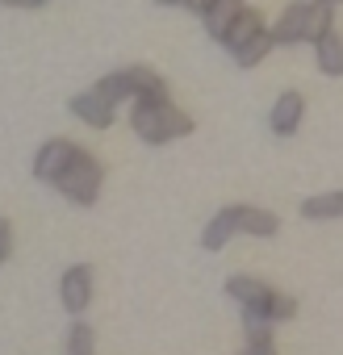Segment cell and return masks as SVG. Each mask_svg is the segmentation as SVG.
Masks as SVG:
<instances>
[{
  "instance_id": "20",
  "label": "cell",
  "mask_w": 343,
  "mask_h": 355,
  "mask_svg": "<svg viewBox=\"0 0 343 355\" xmlns=\"http://www.w3.org/2000/svg\"><path fill=\"white\" fill-rule=\"evenodd\" d=\"M92 92H101L109 105H122V101L130 96V88H126V76H122V71H109V76H101Z\"/></svg>"
},
{
  "instance_id": "17",
  "label": "cell",
  "mask_w": 343,
  "mask_h": 355,
  "mask_svg": "<svg viewBox=\"0 0 343 355\" xmlns=\"http://www.w3.org/2000/svg\"><path fill=\"white\" fill-rule=\"evenodd\" d=\"M272 51H276V42H272V34L264 30L260 38H251V42H247V46H243V51L235 55V63H239V67H256V63H264V59H268Z\"/></svg>"
},
{
  "instance_id": "14",
  "label": "cell",
  "mask_w": 343,
  "mask_h": 355,
  "mask_svg": "<svg viewBox=\"0 0 343 355\" xmlns=\"http://www.w3.org/2000/svg\"><path fill=\"white\" fill-rule=\"evenodd\" d=\"M239 13H243L239 0H218V5L201 17V21H206V34H210L214 42H222V38H226V30L235 26V17H239Z\"/></svg>"
},
{
  "instance_id": "1",
  "label": "cell",
  "mask_w": 343,
  "mask_h": 355,
  "mask_svg": "<svg viewBox=\"0 0 343 355\" xmlns=\"http://www.w3.org/2000/svg\"><path fill=\"white\" fill-rule=\"evenodd\" d=\"M130 125L134 134L147 142V146H163L172 138H185L197 130V121L189 113H181L172 101H134V113H130Z\"/></svg>"
},
{
  "instance_id": "21",
  "label": "cell",
  "mask_w": 343,
  "mask_h": 355,
  "mask_svg": "<svg viewBox=\"0 0 343 355\" xmlns=\"http://www.w3.org/2000/svg\"><path fill=\"white\" fill-rule=\"evenodd\" d=\"M264 313L272 318V326L293 322V318H297V297H289V293H272V301H268V309H264Z\"/></svg>"
},
{
  "instance_id": "26",
  "label": "cell",
  "mask_w": 343,
  "mask_h": 355,
  "mask_svg": "<svg viewBox=\"0 0 343 355\" xmlns=\"http://www.w3.org/2000/svg\"><path fill=\"white\" fill-rule=\"evenodd\" d=\"M155 5H185V0H155Z\"/></svg>"
},
{
  "instance_id": "3",
  "label": "cell",
  "mask_w": 343,
  "mask_h": 355,
  "mask_svg": "<svg viewBox=\"0 0 343 355\" xmlns=\"http://www.w3.org/2000/svg\"><path fill=\"white\" fill-rule=\"evenodd\" d=\"M76 155H80V146H76L72 138H51V142H42L38 155H34V180H42V184H59V175L72 167Z\"/></svg>"
},
{
  "instance_id": "8",
  "label": "cell",
  "mask_w": 343,
  "mask_h": 355,
  "mask_svg": "<svg viewBox=\"0 0 343 355\" xmlns=\"http://www.w3.org/2000/svg\"><path fill=\"white\" fill-rule=\"evenodd\" d=\"M301 117H306V96H301V92H281V101L272 105V117H268V125H272V134L289 138V134H297Z\"/></svg>"
},
{
  "instance_id": "19",
  "label": "cell",
  "mask_w": 343,
  "mask_h": 355,
  "mask_svg": "<svg viewBox=\"0 0 343 355\" xmlns=\"http://www.w3.org/2000/svg\"><path fill=\"white\" fill-rule=\"evenodd\" d=\"M92 347H97L92 326L76 318V322H72V330H67V355H92Z\"/></svg>"
},
{
  "instance_id": "18",
  "label": "cell",
  "mask_w": 343,
  "mask_h": 355,
  "mask_svg": "<svg viewBox=\"0 0 343 355\" xmlns=\"http://www.w3.org/2000/svg\"><path fill=\"white\" fill-rule=\"evenodd\" d=\"M243 330H247V343H272V318L260 313V309H243Z\"/></svg>"
},
{
  "instance_id": "7",
  "label": "cell",
  "mask_w": 343,
  "mask_h": 355,
  "mask_svg": "<svg viewBox=\"0 0 343 355\" xmlns=\"http://www.w3.org/2000/svg\"><path fill=\"white\" fill-rule=\"evenodd\" d=\"M122 76H126V88H130L134 101H172L167 96V84H163V76L155 67L134 63V67H122Z\"/></svg>"
},
{
  "instance_id": "22",
  "label": "cell",
  "mask_w": 343,
  "mask_h": 355,
  "mask_svg": "<svg viewBox=\"0 0 343 355\" xmlns=\"http://www.w3.org/2000/svg\"><path fill=\"white\" fill-rule=\"evenodd\" d=\"M9 251H13V226H9V218H0V263L9 259Z\"/></svg>"
},
{
  "instance_id": "24",
  "label": "cell",
  "mask_w": 343,
  "mask_h": 355,
  "mask_svg": "<svg viewBox=\"0 0 343 355\" xmlns=\"http://www.w3.org/2000/svg\"><path fill=\"white\" fill-rule=\"evenodd\" d=\"M243 355H276V347H272V343H247Z\"/></svg>"
},
{
  "instance_id": "2",
  "label": "cell",
  "mask_w": 343,
  "mask_h": 355,
  "mask_svg": "<svg viewBox=\"0 0 343 355\" xmlns=\"http://www.w3.org/2000/svg\"><path fill=\"white\" fill-rule=\"evenodd\" d=\"M101 184H105V167H101V159L88 155V150H80V155L72 159V167L59 175V184H55V189H59L72 205H97Z\"/></svg>"
},
{
  "instance_id": "9",
  "label": "cell",
  "mask_w": 343,
  "mask_h": 355,
  "mask_svg": "<svg viewBox=\"0 0 343 355\" xmlns=\"http://www.w3.org/2000/svg\"><path fill=\"white\" fill-rule=\"evenodd\" d=\"M226 293H231L243 309H260V313H264L276 288L264 284V280H256V276H231V280H226Z\"/></svg>"
},
{
  "instance_id": "6",
  "label": "cell",
  "mask_w": 343,
  "mask_h": 355,
  "mask_svg": "<svg viewBox=\"0 0 343 355\" xmlns=\"http://www.w3.org/2000/svg\"><path fill=\"white\" fill-rule=\"evenodd\" d=\"M67 109L84 121V125H92V130H109L113 125V113H117V105H109L101 92H76L72 101H67Z\"/></svg>"
},
{
  "instance_id": "25",
  "label": "cell",
  "mask_w": 343,
  "mask_h": 355,
  "mask_svg": "<svg viewBox=\"0 0 343 355\" xmlns=\"http://www.w3.org/2000/svg\"><path fill=\"white\" fill-rule=\"evenodd\" d=\"M185 5H189L193 13H201V17H206V13H210V9L218 5V0H185Z\"/></svg>"
},
{
  "instance_id": "15",
  "label": "cell",
  "mask_w": 343,
  "mask_h": 355,
  "mask_svg": "<svg viewBox=\"0 0 343 355\" xmlns=\"http://www.w3.org/2000/svg\"><path fill=\"white\" fill-rule=\"evenodd\" d=\"M314 59H318V71H322V76H343V38L331 30V34L314 46Z\"/></svg>"
},
{
  "instance_id": "23",
  "label": "cell",
  "mask_w": 343,
  "mask_h": 355,
  "mask_svg": "<svg viewBox=\"0 0 343 355\" xmlns=\"http://www.w3.org/2000/svg\"><path fill=\"white\" fill-rule=\"evenodd\" d=\"M5 9H38V5H47V0H0Z\"/></svg>"
},
{
  "instance_id": "29",
  "label": "cell",
  "mask_w": 343,
  "mask_h": 355,
  "mask_svg": "<svg viewBox=\"0 0 343 355\" xmlns=\"http://www.w3.org/2000/svg\"><path fill=\"white\" fill-rule=\"evenodd\" d=\"M239 5H243V0H239Z\"/></svg>"
},
{
  "instance_id": "5",
  "label": "cell",
  "mask_w": 343,
  "mask_h": 355,
  "mask_svg": "<svg viewBox=\"0 0 343 355\" xmlns=\"http://www.w3.org/2000/svg\"><path fill=\"white\" fill-rule=\"evenodd\" d=\"M310 0H293V5H285L281 9V17H276V26L268 30L272 34V42L276 46H293V42H306V21H310Z\"/></svg>"
},
{
  "instance_id": "4",
  "label": "cell",
  "mask_w": 343,
  "mask_h": 355,
  "mask_svg": "<svg viewBox=\"0 0 343 355\" xmlns=\"http://www.w3.org/2000/svg\"><path fill=\"white\" fill-rule=\"evenodd\" d=\"M59 297H63V309L72 318H80L92 301V268L88 263H76L63 272V284H59Z\"/></svg>"
},
{
  "instance_id": "16",
  "label": "cell",
  "mask_w": 343,
  "mask_h": 355,
  "mask_svg": "<svg viewBox=\"0 0 343 355\" xmlns=\"http://www.w3.org/2000/svg\"><path fill=\"white\" fill-rule=\"evenodd\" d=\"M331 30H335V5L318 0V5L310 9V21H306V42H310V46H318Z\"/></svg>"
},
{
  "instance_id": "10",
  "label": "cell",
  "mask_w": 343,
  "mask_h": 355,
  "mask_svg": "<svg viewBox=\"0 0 343 355\" xmlns=\"http://www.w3.org/2000/svg\"><path fill=\"white\" fill-rule=\"evenodd\" d=\"M239 214V234H251V239H276L281 230V218L272 209H260V205H235Z\"/></svg>"
},
{
  "instance_id": "27",
  "label": "cell",
  "mask_w": 343,
  "mask_h": 355,
  "mask_svg": "<svg viewBox=\"0 0 343 355\" xmlns=\"http://www.w3.org/2000/svg\"><path fill=\"white\" fill-rule=\"evenodd\" d=\"M326 5H339V0H326Z\"/></svg>"
},
{
  "instance_id": "11",
  "label": "cell",
  "mask_w": 343,
  "mask_h": 355,
  "mask_svg": "<svg viewBox=\"0 0 343 355\" xmlns=\"http://www.w3.org/2000/svg\"><path fill=\"white\" fill-rule=\"evenodd\" d=\"M235 234H239V214H235V205H226V209H218V214L206 222V230H201V247H206V251H222Z\"/></svg>"
},
{
  "instance_id": "28",
  "label": "cell",
  "mask_w": 343,
  "mask_h": 355,
  "mask_svg": "<svg viewBox=\"0 0 343 355\" xmlns=\"http://www.w3.org/2000/svg\"><path fill=\"white\" fill-rule=\"evenodd\" d=\"M310 5H318V0H310Z\"/></svg>"
},
{
  "instance_id": "12",
  "label": "cell",
  "mask_w": 343,
  "mask_h": 355,
  "mask_svg": "<svg viewBox=\"0 0 343 355\" xmlns=\"http://www.w3.org/2000/svg\"><path fill=\"white\" fill-rule=\"evenodd\" d=\"M260 34H264V17H260L256 9H243V13L235 17V26L226 30L222 46H226V51H231V59H235V55H239V51H243L251 38H260Z\"/></svg>"
},
{
  "instance_id": "13",
  "label": "cell",
  "mask_w": 343,
  "mask_h": 355,
  "mask_svg": "<svg viewBox=\"0 0 343 355\" xmlns=\"http://www.w3.org/2000/svg\"><path fill=\"white\" fill-rule=\"evenodd\" d=\"M301 218L306 222H335L343 218V193H318L301 201Z\"/></svg>"
}]
</instances>
